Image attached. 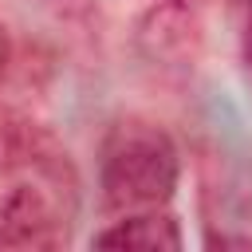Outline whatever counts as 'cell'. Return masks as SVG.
<instances>
[{
	"label": "cell",
	"mask_w": 252,
	"mask_h": 252,
	"mask_svg": "<svg viewBox=\"0 0 252 252\" xmlns=\"http://www.w3.org/2000/svg\"><path fill=\"white\" fill-rule=\"evenodd\" d=\"M181 181V154L173 138L154 122H118L98 158L102 201L118 213L165 209Z\"/></svg>",
	"instance_id": "1"
},
{
	"label": "cell",
	"mask_w": 252,
	"mask_h": 252,
	"mask_svg": "<svg viewBox=\"0 0 252 252\" xmlns=\"http://www.w3.org/2000/svg\"><path fill=\"white\" fill-rule=\"evenodd\" d=\"M67 169V165H59ZM59 169H47V177L16 181L8 197L0 201V240L4 248H55L67 240V213L59 209V197L51 185L59 181Z\"/></svg>",
	"instance_id": "2"
},
{
	"label": "cell",
	"mask_w": 252,
	"mask_h": 252,
	"mask_svg": "<svg viewBox=\"0 0 252 252\" xmlns=\"http://www.w3.org/2000/svg\"><path fill=\"white\" fill-rule=\"evenodd\" d=\"M201 24L185 0H161L138 20V51L161 67H185L197 59Z\"/></svg>",
	"instance_id": "3"
},
{
	"label": "cell",
	"mask_w": 252,
	"mask_h": 252,
	"mask_svg": "<svg viewBox=\"0 0 252 252\" xmlns=\"http://www.w3.org/2000/svg\"><path fill=\"white\" fill-rule=\"evenodd\" d=\"M91 244L94 248H181L185 236H181V224L173 213L138 209V213H122V220L94 232Z\"/></svg>",
	"instance_id": "4"
},
{
	"label": "cell",
	"mask_w": 252,
	"mask_h": 252,
	"mask_svg": "<svg viewBox=\"0 0 252 252\" xmlns=\"http://www.w3.org/2000/svg\"><path fill=\"white\" fill-rule=\"evenodd\" d=\"M240 51H244V63L252 67V20H248V28H244V39H240Z\"/></svg>",
	"instance_id": "5"
},
{
	"label": "cell",
	"mask_w": 252,
	"mask_h": 252,
	"mask_svg": "<svg viewBox=\"0 0 252 252\" xmlns=\"http://www.w3.org/2000/svg\"><path fill=\"white\" fill-rule=\"evenodd\" d=\"M0 59H4V47H0ZM4 67V63H0ZM8 138H12V126H0V154L8 150Z\"/></svg>",
	"instance_id": "6"
},
{
	"label": "cell",
	"mask_w": 252,
	"mask_h": 252,
	"mask_svg": "<svg viewBox=\"0 0 252 252\" xmlns=\"http://www.w3.org/2000/svg\"><path fill=\"white\" fill-rule=\"evenodd\" d=\"M228 4H232V8H248V12H252V0H228Z\"/></svg>",
	"instance_id": "7"
}]
</instances>
